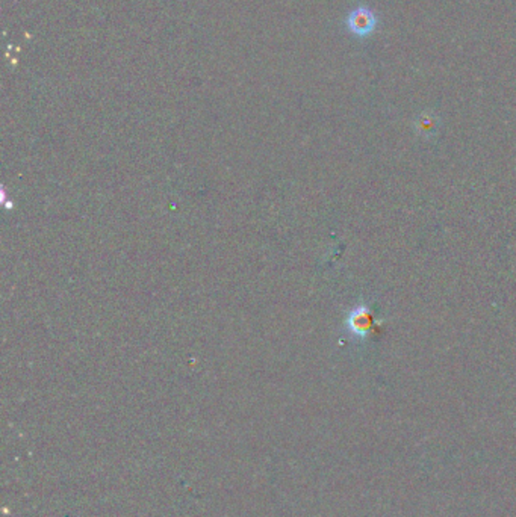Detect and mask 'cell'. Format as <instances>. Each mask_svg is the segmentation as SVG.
Listing matches in <instances>:
<instances>
[{
  "label": "cell",
  "instance_id": "obj_1",
  "mask_svg": "<svg viewBox=\"0 0 516 517\" xmlns=\"http://www.w3.org/2000/svg\"><path fill=\"white\" fill-rule=\"evenodd\" d=\"M346 25L353 35L365 38L371 35L377 28V17L370 8L358 6L348 14Z\"/></svg>",
  "mask_w": 516,
  "mask_h": 517
},
{
  "label": "cell",
  "instance_id": "obj_2",
  "mask_svg": "<svg viewBox=\"0 0 516 517\" xmlns=\"http://www.w3.org/2000/svg\"><path fill=\"white\" fill-rule=\"evenodd\" d=\"M347 324L353 335H356V336L367 335L371 327V315H370L368 309L365 306L354 309L347 319Z\"/></svg>",
  "mask_w": 516,
  "mask_h": 517
}]
</instances>
